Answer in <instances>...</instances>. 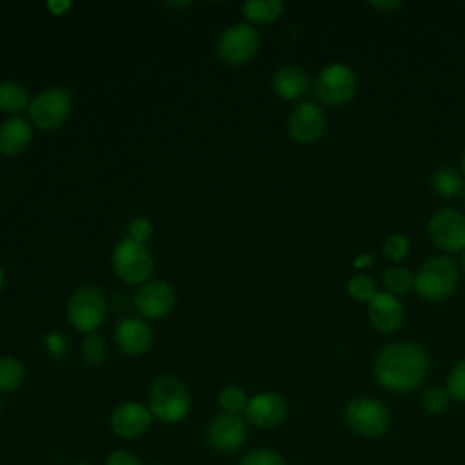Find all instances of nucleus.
<instances>
[{"mask_svg": "<svg viewBox=\"0 0 465 465\" xmlns=\"http://www.w3.org/2000/svg\"><path fill=\"white\" fill-rule=\"evenodd\" d=\"M272 89L283 100H298L309 91V76L302 67L283 65L272 76Z\"/></svg>", "mask_w": 465, "mask_h": 465, "instance_id": "6ab92c4d", "label": "nucleus"}, {"mask_svg": "<svg viewBox=\"0 0 465 465\" xmlns=\"http://www.w3.org/2000/svg\"><path fill=\"white\" fill-rule=\"evenodd\" d=\"M460 265H461V271L465 272V251H463V254H461V260H460Z\"/></svg>", "mask_w": 465, "mask_h": 465, "instance_id": "4c0bfd02", "label": "nucleus"}, {"mask_svg": "<svg viewBox=\"0 0 465 465\" xmlns=\"http://www.w3.org/2000/svg\"><path fill=\"white\" fill-rule=\"evenodd\" d=\"M153 234V225L149 220L145 218H136L131 222L129 225V238L138 242V243H145Z\"/></svg>", "mask_w": 465, "mask_h": 465, "instance_id": "2f4dec72", "label": "nucleus"}, {"mask_svg": "<svg viewBox=\"0 0 465 465\" xmlns=\"http://www.w3.org/2000/svg\"><path fill=\"white\" fill-rule=\"evenodd\" d=\"M153 421L149 407L138 401H125L118 405L111 414V429L122 438H136L143 434Z\"/></svg>", "mask_w": 465, "mask_h": 465, "instance_id": "2eb2a0df", "label": "nucleus"}, {"mask_svg": "<svg viewBox=\"0 0 465 465\" xmlns=\"http://www.w3.org/2000/svg\"><path fill=\"white\" fill-rule=\"evenodd\" d=\"M429 236L445 252L465 251V216L452 207L436 211L429 222Z\"/></svg>", "mask_w": 465, "mask_h": 465, "instance_id": "9d476101", "label": "nucleus"}, {"mask_svg": "<svg viewBox=\"0 0 465 465\" xmlns=\"http://www.w3.org/2000/svg\"><path fill=\"white\" fill-rule=\"evenodd\" d=\"M25 378L22 361L15 356H0V392L16 391Z\"/></svg>", "mask_w": 465, "mask_h": 465, "instance_id": "5701e85b", "label": "nucleus"}, {"mask_svg": "<svg viewBox=\"0 0 465 465\" xmlns=\"http://www.w3.org/2000/svg\"><path fill=\"white\" fill-rule=\"evenodd\" d=\"M383 285L389 294L398 298L401 294H407L414 287V274L407 267H401V265L389 267L383 272Z\"/></svg>", "mask_w": 465, "mask_h": 465, "instance_id": "b1692460", "label": "nucleus"}, {"mask_svg": "<svg viewBox=\"0 0 465 465\" xmlns=\"http://www.w3.org/2000/svg\"><path fill=\"white\" fill-rule=\"evenodd\" d=\"M114 274L129 283L138 285L147 282L154 272V260L145 243H138L131 238H124L116 243L111 254Z\"/></svg>", "mask_w": 465, "mask_h": 465, "instance_id": "20e7f679", "label": "nucleus"}, {"mask_svg": "<svg viewBox=\"0 0 465 465\" xmlns=\"http://www.w3.org/2000/svg\"><path fill=\"white\" fill-rule=\"evenodd\" d=\"M0 285H2V272H0Z\"/></svg>", "mask_w": 465, "mask_h": 465, "instance_id": "58836bf2", "label": "nucleus"}, {"mask_svg": "<svg viewBox=\"0 0 465 465\" xmlns=\"http://www.w3.org/2000/svg\"><path fill=\"white\" fill-rule=\"evenodd\" d=\"M176 303L174 287L165 280H153L145 283L134 298L138 312L149 320H160L167 316Z\"/></svg>", "mask_w": 465, "mask_h": 465, "instance_id": "ddd939ff", "label": "nucleus"}, {"mask_svg": "<svg viewBox=\"0 0 465 465\" xmlns=\"http://www.w3.org/2000/svg\"><path fill=\"white\" fill-rule=\"evenodd\" d=\"M260 49V35L249 24H234L227 27L216 44L218 58L231 65L251 62Z\"/></svg>", "mask_w": 465, "mask_h": 465, "instance_id": "1a4fd4ad", "label": "nucleus"}, {"mask_svg": "<svg viewBox=\"0 0 465 465\" xmlns=\"http://www.w3.org/2000/svg\"><path fill=\"white\" fill-rule=\"evenodd\" d=\"M149 409L153 412V418L163 423L182 421L191 409V398L183 381L171 374L160 376L151 385Z\"/></svg>", "mask_w": 465, "mask_h": 465, "instance_id": "f03ea898", "label": "nucleus"}, {"mask_svg": "<svg viewBox=\"0 0 465 465\" xmlns=\"http://www.w3.org/2000/svg\"><path fill=\"white\" fill-rule=\"evenodd\" d=\"M429 372V356L414 341L387 343L372 363L374 380L387 391L411 392L421 385Z\"/></svg>", "mask_w": 465, "mask_h": 465, "instance_id": "f257e3e1", "label": "nucleus"}, {"mask_svg": "<svg viewBox=\"0 0 465 465\" xmlns=\"http://www.w3.org/2000/svg\"><path fill=\"white\" fill-rule=\"evenodd\" d=\"M371 5H372L374 9H378V11H392V9L400 7L401 2H400V0H387V2L378 0V2H371Z\"/></svg>", "mask_w": 465, "mask_h": 465, "instance_id": "f704fd0d", "label": "nucleus"}, {"mask_svg": "<svg viewBox=\"0 0 465 465\" xmlns=\"http://www.w3.org/2000/svg\"><path fill=\"white\" fill-rule=\"evenodd\" d=\"M449 403H450V394L447 387H429L421 398V407L430 414L443 412L449 407Z\"/></svg>", "mask_w": 465, "mask_h": 465, "instance_id": "cd10ccee", "label": "nucleus"}, {"mask_svg": "<svg viewBox=\"0 0 465 465\" xmlns=\"http://www.w3.org/2000/svg\"><path fill=\"white\" fill-rule=\"evenodd\" d=\"M358 89L356 73L343 64L327 65L314 82V96L325 105H345L349 104Z\"/></svg>", "mask_w": 465, "mask_h": 465, "instance_id": "6e6552de", "label": "nucleus"}, {"mask_svg": "<svg viewBox=\"0 0 465 465\" xmlns=\"http://www.w3.org/2000/svg\"><path fill=\"white\" fill-rule=\"evenodd\" d=\"M240 465H285V461L272 449H254L240 460Z\"/></svg>", "mask_w": 465, "mask_h": 465, "instance_id": "c756f323", "label": "nucleus"}, {"mask_svg": "<svg viewBox=\"0 0 465 465\" xmlns=\"http://www.w3.org/2000/svg\"><path fill=\"white\" fill-rule=\"evenodd\" d=\"M29 93L27 89L15 82V80H4L0 82V111L11 116H18L25 107H29Z\"/></svg>", "mask_w": 465, "mask_h": 465, "instance_id": "aec40b11", "label": "nucleus"}, {"mask_svg": "<svg viewBox=\"0 0 465 465\" xmlns=\"http://www.w3.org/2000/svg\"><path fill=\"white\" fill-rule=\"evenodd\" d=\"M73 98L67 89L54 85L36 94L29 104V120L40 131H54L71 114Z\"/></svg>", "mask_w": 465, "mask_h": 465, "instance_id": "0eeeda50", "label": "nucleus"}, {"mask_svg": "<svg viewBox=\"0 0 465 465\" xmlns=\"http://www.w3.org/2000/svg\"><path fill=\"white\" fill-rule=\"evenodd\" d=\"M218 403H220V407L223 409V412H227V414H238V416H240V412L247 409L249 400H247L245 392H243L240 387H227V389H223V391L220 392Z\"/></svg>", "mask_w": 465, "mask_h": 465, "instance_id": "bb28decb", "label": "nucleus"}, {"mask_svg": "<svg viewBox=\"0 0 465 465\" xmlns=\"http://www.w3.org/2000/svg\"><path fill=\"white\" fill-rule=\"evenodd\" d=\"M383 254L389 260L394 262H401L407 254H409V238L403 234H391L387 236V240L383 242Z\"/></svg>", "mask_w": 465, "mask_h": 465, "instance_id": "7c9ffc66", "label": "nucleus"}, {"mask_svg": "<svg viewBox=\"0 0 465 465\" xmlns=\"http://www.w3.org/2000/svg\"><path fill=\"white\" fill-rule=\"evenodd\" d=\"M107 300L98 287H78L67 302V320L80 332H94L105 320Z\"/></svg>", "mask_w": 465, "mask_h": 465, "instance_id": "39448f33", "label": "nucleus"}, {"mask_svg": "<svg viewBox=\"0 0 465 465\" xmlns=\"http://www.w3.org/2000/svg\"><path fill=\"white\" fill-rule=\"evenodd\" d=\"M245 416L254 427L272 429L285 420L287 401L276 392H260L249 400Z\"/></svg>", "mask_w": 465, "mask_h": 465, "instance_id": "4468645a", "label": "nucleus"}, {"mask_svg": "<svg viewBox=\"0 0 465 465\" xmlns=\"http://www.w3.org/2000/svg\"><path fill=\"white\" fill-rule=\"evenodd\" d=\"M242 13L251 24H269L280 18L283 13L282 0H247L242 5Z\"/></svg>", "mask_w": 465, "mask_h": 465, "instance_id": "412c9836", "label": "nucleus"}, {"mask_svg": "<svg viewBox=\"0 0 465 465\" xmlns=\"http://www.w3.org/2000/svg\"><path fill=\"white\" fill-rule=\"evenodd\" d=\"M114 340L122 352L129 356H138L149 351L153 343V331L143 320L125 318L118 323Z\"/></svg>", "mask_w": 465, "mask_h": 465, "instance_id": "f3484780", "label": "nucleus"}, {"mask_svg": "<svg viewBox=\"0 0 465 465\" xmlns=\"http://www.w3.org/2000/svg\"><path fill=\"white\" fill-rule=\"evenodd\" d=\"M461 174L465 176V151H463V154H461Z\"/></svg>", "mask_w": 465, "mask_h": 465, "instance_id": "e433bc0d", "label": "nucleus"}, {"mask_svg": "<svg viewBox=\"0 0 465 465\" xmlns=\"http://www.w3.org/2000/svg\"><path fill=\"white\" fill-rule=\"evenodd\" d=\"M447 391L456 401H465V358L450 369L447 378Z\"/></svg>", "mask_w": 465, "mask_h": 465, "instance_id": "c85d7f7f", "label": "nucleus"}, {"mask_svg": "<svg viewBox=\"0 0 465 465\" xmlns=\"http://www.w3.org/2000/svg\"><path fill=\"white\" fill-rule=\"evenodd\" d=\"M347 292L356 302H371L376 296V283L367 274H356L347 282Z\"/></svg>", "mask_w": 465, "mask_h": 465, "instance_id": "a878e982", "label": "nucleus"}, {"mask_svg": "<svg viewBox=\"0 0 465 465\" xmlns=\"http://www.w3.org/2000/svg\"><path fill=\"white\" fill-rule=\"evenodd\" d=\"M105 465H142L140 460L129 450H114L107 456Z\"/></svg>", "mask_w": 465, "mask_h": 465, "instance_id": "72a5a7b5", "label": "nucleus"}, {"mask_svg": "<svg viewBox=\"0 0 465 465\" xmlns=\"http://www.w3.org/2000/svg\"><path fill=\"white\" fill-rule=\"evenodd\" d=\"M247 438V425L238 414H218L205 430V441L218 452L238 450Z\"/></svg>", "mask_w": 465, "mask_h": 465, "instance_id": "f8f14e48", "label": "nucleus"}, {"mask_svg": "<svg viewBox=\"0 0 465 465\" xmlns=\"http://www.w3.org/2000/svg\"><path fill=\"white\" fill-rule=\"evenodd\" d=\"M82 356L87 365H93V367L102 365L107 358V347L102 336L94 332L85 334V338L82 340Z\"/></svg>", "mask_w": 465, "mask_h": 465, "instance_id": "393cba45", "label": "nucleus"}, {"mask_svg": "<svg viewBox=\"0 0 465 465\" xmlns=\"http://www.w3.org/2000/svg\"><path fill=\"white\" fill-rule=\"evenodd\" d=\"M345 423L358 434L367 438L381 436L391 425L389 407L372 396L354 398L345 407Z\"/></svg>", "mask_w": 465, "mask_h": 465, "instance_id": "423d86ee", "label": "nucleus"}, {"mask_svg": "<svg viewBox=\"0 0 465 465\" xmlns=\"http://www.w3.org/2000/svg\"><path fill=\"white\" fill-rule=\"evenodd\" d=\"M45 347H47L49 354L62 356L67 352V340L60 332H49L45 336Z\"/></svg>", "mask_w": 465, "mask_h": 465, "instance_id": "473e14b6", "label": "nucleus"}, {"mask_svg": "<svg viewBox=\"0 0 465 465\" xmlns=\"http://www.w3.org/2000/svg\"><path fill=\"white\" fill-rule=\"evenodd\" d=\"M430 183H432V189L445 198L458 196L465 191V176L461 174V171L454 167H438L432 173Z\"/></svg>", "mask_w": 465, "mask_h": 465, "instance_id": "4be33fe9", "label": "nucleus"}, {"mask_svg": "<svg viewBox=\"0 0 465 465\" xmlns=\"http://www.w3.org/2000/svg\"><path fill=\"white\" fill-rule=\"evenodd\" d=\"M458 276V267L449 256H432L414 274V289L429 302H441L454 292Z\"/></svg>", "mask_w": 465, "mask_h": 465, "instance_id": "7ed1b4c3", "label": "nucleus"}, {"mask_svg": "<svg viewBox=\"0 0 465 465\" xmlns=\"http://www.w3.org/2000/svg\"><path fill=\"white\" fill-rule=\"evenodd\" d=\"M287 131L296 143H314L325 131L323 109L314 102L298 104L289 114Z\"/></svg>", "mask_w": 465, "mask_h": 465, "instance_id": "9b49d317", "label": "nucleus"}, {"mask_svg": "<svg viewBox=\"0 0 465 465\" xmlns=\"http://www.w3.org/2000/svg\"><path fill=\"white\" fill-rule=\"evenodd\" d=\"M0 412H2V400H0Z\"/></svg>", "mask_w": 465, "mask_h": 465, "instance_id": "ea45409f", "label": "nucleus"}, {"mask_svg": "<svg viewBox=\"0 0 465 465\" xmlns=\"http://www.w3.org/2000/svg\"><path fill=\"white\" fill-rule=\"evenodd\" d=\"M367 314L376 331L392 332L401 327L405 307L396 296L389 292H376V296L367 305Z\"/></svg>", "mask_w": 465, "mask_h": 465, "instance_id": "dca6fc26", "label": "nucleus"}, {"mask_svg": "<svg viewBox=\"0 0 465 465\" xmlns=\"http://www.w3.org/2000/svg\"><path fill=\"white\" fill-rule=\"evenodd\" d=\"M33 140V129L22 116H9L0 125V153L16 156L24 153Z\"/></svg>", "mask_w": 465, "mask_h": 465, "instance_id": "a211bd4d", "label": "nucleus"}, {"mask_svg": "<svg viewBox=\"0 0 465 465\" xmlns=\"http://www.w3.org/2000/svg\"><path fill=\"white\" fill-rule=\"evenodd\" d=\"M372 263V256L371 254H360L356 260H354V267H369Z\"/></svg>", "mask_w": 465, "mask_h": 465, "instance_id": "c9c22d12", "label": "nucleus"}]
</instances>
